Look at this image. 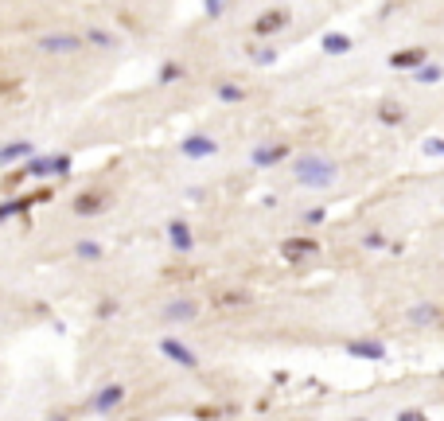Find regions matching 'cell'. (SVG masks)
<instances>
[{
	"label": "cell",
	"mask_w": 444,
	"mask_h": 421,
	"mask_svg": "<svg viewBox=\"0 0 444 421\" xmlns=\"http://www.w3.org/2000/svg\"><path fill=\"white\" fill-rule=\"evenodd\" d=\"M296 180L304 187H331L336 184V161H327L324 152H308L296 161Z\"/></svg>",
	"instance_id": "obj_1"
},
{
	"label": "cell",
	"mask_w": 444,
	"mask_h": 421,
	"mask_svg": "<svg viewBox=\"0 0 444 421\" xmlns=\"http://www.w3.org/2000/svg\"><path fill=\"white\" fill-rule=\"evenodd\" d=\"M425 59H429L425 47H405V51H394V55H390V67L394 70H413V75H417V70L425 67Z\"/></svg>",
	"instance_id": "obj_2"
},
{
	"label": "cell",
	"mask_w": 444,
	"mask_h": 421,
	"mask_svg": "<svg viewBox=\"0 0 444 421\" xmlns=\"http://www.w3.org/2000/svg\"><path fill=\"white\" fill-rule=\"evenodd\" d=\"M39 47L47 51V55H75V51L82 47V39H78V35H43Z\"/></svg>",
	"instance_id": "obj_3"
},
{
	"label": "cell",
	"mask_w": 444,
	"mask_h": 421,
	"mask_svg": "<svg viewBox=\"0 0 444 421\" xmlns=\"http://www.w3.org/2000/svg\"><path fill=\"white\" fill-rule=\"evenodd\" d=\"M70 156H39V161H27L24 176H47V172H67Z\"/></svg>",
	"instance_id": "obj_4"
},
{
	"label": "cell",
	"mask_w": 444,
	"mask_h": 421,
	"mask_svg": "<svg viewBox=\"0 0 444 421\" xmlns=\"http://www.w3.org/2000/svg\"><path fill=\"white\" fill-rule=\"evenodd\" d=\"M160 351L168 355V359H176L179 367H187V371H195L199 367V359H195V351H187L179 339H160Z\"/></svg>",
	"instance_id": "obj_5"
},
{
	"label": "cell",
	"mask_w": 444,
	"mask_h": 421,
	"mask_svg": "<svg viewBox=\"0 0 444 421\" xmlns=\"http://www.w3.org/2000/svg\"><path fill=\"white\" fill-rule=\"evenodd\" d=\"M121 402H125V390L113 382V387H106V390H98V394H94V413H109V410H118Z\"/></svg>",
	"instance_id": "obj_6"
},
{
	"label": "cell",
	"mask_w": 444,
	"mask_h": 421,
	"mask_svg": "<svg viewBox=\"0 0 444 421\" xmlns=\"http://www.w3.org/2000/svg\"><path fill=\"white\" fill-rule=\"evenodd\" d=\"M179 152H184V156H191V161H203V156H210V152H218V149H215V141H210V137L195 133V137H187V141L179 144Z\"/></svg>",
	"instance_id": "obj_7"
},
{
	"label": "cell",
	"mask_w": 444,
	"mask_h": 421,
	"mask_svg": "<svg viewBox=\"0 0 444 421\" xmlns=\"http://www.w3.org/2000/svg\"><path fill=\"white\" fill-rule=\"evenodd\" d=\"M168 238H172V246H176L179 253H187L195 246V238H191V227H187L184 219H172L168 222Z\"/></svg>",
	"instance_id": "obj_8"
},
{
	"label": "cell",
	"mask_w": 444,
	"mask_h": 421,
	"mask_svg": "<svg viewBox=\"0 0 444 421\" xmlns=\"http://www.w3.org/2000/svg\"><path fill=\"white\" fill-rule=\"evenodd\" d=\"M347 351H351L355 359H386V347L378 344V339H351Z\"/></svg>",
	"instance_id": "obj_9"
},
{
	"label": "cell",
	"mask_w": 444,
	"mask_h": 421,
	"mask_svg": "<svg viewBox=\"0 0 444 421\" xmlns=\"http://www.w3.org/2000/svg\"><path fill=\"white\" fill-rule=\"evenodd\" d=\"M444 320V308H436V304H417V308H410V324H417V328H429V324H440Z\"/></svg>",
	"instance_id": "obj_10"
},
{
	"label": "cell",
	"mask_w": 444,
	"mask_h": 421,
	"mask_svg": "<svg viewBox=\"0 0 444 421\" xmlns=\"http://www.w3.org/2000/svg\"><path fill=\"white\" fill-rule=\"evenodd\" d=\"M316 250H319V242H312V238H288V242L281 246V253H285L288 261H296V258H312Z\"/></svg>",
	"instance_id": "obj_11"
},
{
	"label": "cell",
	"mask_w": 444,
	"mask_h": 421,
	"mask_svg": "<svg viewBox=\"0 0 444 421\" xmlns=\"http://www.w3.org/2000/svg\"><path fill=\"white\" fill-rule=\"evenodd\" d=\"M195 316H199V304H195V301H172L168 308H164V320L187 324V320H195Z\"/></svg>",
	"instance_id": "obj_12"
},
{
	"label": "cell",
	"mask_w": 444,
	"mask_h": 421,
	"mask_svg": "<svg viewBox=\"0 0 444 421\" xmlns=\"http://www.w3.org/2000/svg\"><path fill=\"white\" fill-rule=\"evenodd\" d=\"M285 24H288V12H285V8H277V12H265V16H261L258 24H253V32H258V35H273V32H281Z\"/></svg>",
	"instance_id": "obj_13"
},
{
	"label": "cell",
	"mask_w": 444,
	"mask_h": 421,
	"mask_svg": "<svg viewBox=\"0 0 444 421\" xmlns=\"http://www.w3.org/2000/svg\"><path fill=\"white\" fill-rule=\"evenodd\" d=\"M101 207H106V191H90L75 199V215H98Z\"/></svg>",
	"instance_id": "obj_14"
},
{
	"label": "cell",
	"mask_w": 444,
	"mask_h": 421,
	"mask_svg": "<svg viewBox=\"0 0 444 421\" xmlns=\"http://www.w3.org/2000/svg\"><path fill=\"white\" fill-rule=\"evenodd\" d=\"M285 156H288V149H285V144H273V149L265 144V149H258V152H253V164H258V168H269V164H281Z\"/></svg>",
	"instance_id": "obj_15"
},
{
	"label": "cell",
	"mask_w": 444,
	"mask_h": 421,
	"mask_svg": "<svg viewBox=\"0 0 444 421\" xmlns=\"http://www.w3.org/2000/svg\"><path fill=\"white\" fill-rule=\"evenodd\" d=\"M27 156H32V144L27 141H16V144L0 149V164H16V161H27Z\"/></svg>",
	"instance_id": "obj_16"
},
{
	"label": "cell",
	"mask_w": 444,
	"mask_h": 421,
	"mask_svg": "<svg viewBox=\"0 0 444 421\" xmlns=\"http://www.w3.org/2000/svg\"><path fill=\"white\" fill-rule=\"evenodd\" d=\"M378 118H382L386 125H398V121L405 118V110L398 106V101H382V106H378Z\"/></svg>",
	"instance_id": "obj_17"
},
{
	"label": "cell",
	"mask_w": 444,
	"mask_h": 421,
	"mask_svg": "<svg viewBox=\"0 0 444 421\" xmlns=\"http://www.w3.org/2000/svg\"><path fill=\"white\" fill-rule=\"evenodd\" d=\"M324 51L327 55H343V51H351V39H347V35H324Z\"/></svg>",
	"instance_id": "obj_18"
},
{
	"label": "cell",
	"mask_w": 444,
	"mask_h": 421,
	"mask_svg": "<svg viewBox=\"0 0 444 421\" xmlns=\"http://www.w3.org/2000/svg\"><path fill=\"white\" fill-rule=\"evenodd\" d=\"M218 98H222V101H242L246 90H242V86H234V82H227V86H218Z\"/></svg>",
	"instance_id": "obj_19"
},
{
	"label": "cell",
	"mask_w": 444,
	"mask_h": 421,
	"mask_svg": "<svg viewBox=\"0 0 444 421\" xmlns=\"http://www.w3.org/2000/svg\"><path fill=\"white\" fill-rule=\"evenodd\" d=\"M436 78H440V67H436V63H425V67L417 70V82H436Z\"/></svg>",
	"instance_id": "obj_20"
},
{
	"label": "cell",
	"mask_w": 444,
	"mask_h": 421,
	"mask_svg": "<svg viewBox=\"0 0 444 421\" xmlns=\"http://www.w3.org/2000/svg\"><path fill=\"white\" fill-rule=\"evenodd\" d=\"M78 258L98 261V258H101V246H98V242H78Z\"/></svg>",
	"instance_id": "obj_21"
},
{
	"label": "cell",
	"mask_w": 444,
	"mask_h": 421,
	"mask_svg": "<svg viewBox=\"0 0 444 421\" xmlns=\"http://www.w3.org/2000/svg\"><path fill=\"white\" fill-rule=\"evenodd\" d=\"M425 152H429V156H444V141H440V137H429Z\"/></svg>",
	"instance_id": "obj_22"
},
{
	"label": "cell",
	"mask_w": 444,
	"mask_h": 421,
	"mask_svg": "<svg viewBox=\"0 0 444 421\" xmlns=\"http://www.w3.org/2000/svg\"><path fill=\"white\" fill-rule=\"evenodd\" d=\"M362 246H367V250H382L386 238H382V234H367V242H362Z\"/></svg>",
	"instance_id": "obj_23"
},
{
	"label": "cell",
	"mask_w": 444,
	"mask_h": 421,
	"mask_svg": "<svg viewBox=\"0 0 444 421\" xmlns=\"http://www.w3.org/2000/svg\"><path fill=\"white\" fill-rule=\"evenodd\" d=\"M90 39L101 43V47H109V43H113V35H109V32H90Z\"/></svg>",
	"instance_id": "obj_24"
},
{
	"label": "cell",
	"mask_w": 444,
	"mask_h": 421,
	"mask_svg": "<svg viewBox=\"0 0 444 421\" xmlns=\"http://www.w3.org/2000/svg\"><path fill=\"white\" fill-rule=\"evenodd\" d=\"M176 75H179V67H176V63H168V67L160 70V78H164V82H172V78H176Z\"/></svg>",
	"instance_id": "obj_25"
},
{
	"label": "cell",
	"mask_w": 444,
	"mask_h": 421,
	"mask_svg": "<svg viewBox=\"0 0 444 421\" xmlns=\"http://www.w3.org/2000/svg\"><path fill=\"white\" fill-rule=\"evenodd\" d=\"M304 219H308V222H324V219H327V210H324V207H316V210H308Z\"/></svg>",
	"instance_id": "obj_26"
},
{
	"label": "cell",
	"mask_w": 444,
	"mask_h": 421,
	"mask_svg": "<svg viewBox=\"0 0 444 421\" xmlns=\"http://www.w3.org/2000/svg\"><path fill=\"white\" fill-rule=\"evenodd\" d=\"M273 59H277V51H269V47L258 51V63H273Z\"/></svg>",
	"instance_id": "obj_27"
},
{
	"label": "cell",
	"mask_w": 444,
	"mask_h": 421,
	"mask_svg": "<svg viewBox=\"0 0 444 421\" xmlns=\"http://www.w3.org/2000/svg\"><path fill=\"white\" fill-rule=\"evenodd\" d=\"M398 421H421V413H413V410H405V413H402V417H398Z\"/></svg>",
	"instance_id": "obj_28"
}]
</instances>
